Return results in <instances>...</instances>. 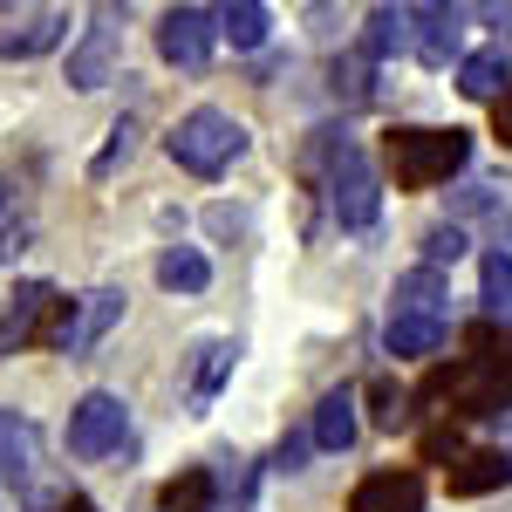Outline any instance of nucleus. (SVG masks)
Masks as SVG:
<instances>
[{
    "instance_id": "obj_1",
    "label": "nucleus",
    "mask_w": 512,
    "mask_h": 512,
    "mask_svg": "<svg viewBox=\"0 0 512 512\" xmlns=\"http://www.w3.org/2000/svg\"><path fill=\"white\" fill-rule=\"evenodd\" d=\"M383 164H390L396 192H437V185H451V178L472 164V137H465V130L403 123V130L383 137Z\"/></svg>"
},
{
    "instance_id": "obj_2",
    "label": "nucleus",
    "mask_w": 512,
    "mask_h": 512,
    "mask_svg": "<svg viewBox=\"0 0 512 512\" xmlns=\"http://www.w3.org/2000/svg\"><path fill=\"white\" fill-rule=\"evenodd\" d=\"M315 137H321V158H328V212H335V226L369 233L376 212H383V185H376L369 158L349 144V130H315Z\"/></svg>"
},
{
    "instance_id": "obj_3",
    "label": "nucleus",
    "mask_w": 512,
    "mask_h": 512,
    "mask_svg": "<svg viewBox=\"0 0 512 512\" xmlns=\"http://www.w3.org/2000/svg\"><path fill=\"white\" fill-rule=\"evenodd\" d=\"M164 151H171L178 171H192V178H219V171H233L246 158V123L205 103V110H185V117L171 123Z\"/></svg>"
},
{
    "instance_id": "obj_4",
    "label": "nucleus",
    "mask_w": 512,
    "mask_h": 512,
    "mask_svg": "<svg viewBox=\"0 0 512 512\" xmlns=\"http://www.w3.org/2000/svg\"><path fill=\"white\" fill-rule=\"evenodd\" d=\"M123 437H130V410H123V396L89 390L76 410H69V431H62V444H69V458L96 465V458L123 451Z\"/></svg>"
},
{
    "instance_id": "obj_5",
    "label": "nucleus",
    "mask_w": 512,
    "mask_h": 512,
    "mask_svg": "<svg viewBox=\"0 0 512 512\" xmlns=\"http://www.w3.org/2000/svg\"><path fill=\"white\" fill-rule=\"evenodd\" d=\"M123 62V28H117V7H96V28H82V41L69 48V89H103Z\"/></svg>"
},
{
    "instance_id": "obj_6",
    "label": "nucleus",
    "mask_w": 512,
    "mask_h": 512,
    "mask_svg": "<svg viewBox=\"0 0 512 512\" xmlns=\"http://www.w3.org/2000/svg\"><path fill=\"white\" fill-rule=\"evenodd\" d=\"M219 48V28H212V7H171L158 21V55L171 69H205Z\"/></svg>"
},
{
    "instance_id": "obj_7",
    "label": "nucleus",
    "mask_w": 512,
    "mask_h": 512,
    "mask_svg": "<svg viewBox=\"0 0 512 512\" xmlns=\"http://www.w3.org/2000/svg\"><path fill=\"white\" fill-rule=\"evenodd\" d=\"M410 55L424 69L465 62V7H410Z\"/></svg>"
},
{
    "instance_id": "obj_8",
    "label": "nucleus",
    "mask_w": 512,
    "mask_h": 512,
    "mask_svg": "<svg viewBox=\"0 0 512 512\" xmlns=\"http://www.w3.org/2000/svg\"><path fill=\"white\" fill-rule=\"evenodd\" d=\"M62 35H69V14H62V7L7 14V28H0V62H35V55H48Z\"/></svg>"
},
{
    "instance_id": "obj_9",
    "label": "nucleus",
    "mask_w": 512,
    "mask_h": 512,
    "mask_svg": "<svg viewBox=\"0 0 512 512\" xmlns=\"http://www.w3.org/2000/svg\"><path fill=\"white\" fill-rule=\"evenodd\" d=\"M55 301V287L48 280H21L14 294H7V308H0V362L14 349H35V328H41V308Z\"/></svg>"
},
{
    "instance_id": "obj_10",
    "label": "nucleus",
    "mask_w": 512,
    "mask_h": 512,
    "mask_svg": "<svg viewBox=\"0 0 512 512\" xmlns=\"http://www.w3.org/2000/svg\"><path fill=\"white\" fill-rule=\"evenodd\" d=\"M123 321V294L117 287H96V294H82L76 301V321H69V342H62V355H96V342H103V335H110V328H117Z\"/></svg>"
},
{
    "instance_id": "obj_11",
    "label": "nucleus",
    "mask_w": 512,
    "mask_h": 512,
    "mask_svg": "<svg viewBox=\"0 0 512 512\" xmlns=\"http://www.w3.org/2000/svg\"><path fill=\"white\" fill-rule=\"evenodd\" d=\"M349 512H424V478L417 472H369L349 492Z\"/></svg>"
},
{
    "instance_id": "obj_12",
    "label": "nucleus",
    "mask_w": 512,
    "mask_h": 512,
    "mask_svg": "<svg viewBox=\"0 0 512 512\" xmlns=\"http://www.w3.org/2000/svg\"><path fill=\"white\" fill-rule=\"evenodd\" d=\"M506 478H512L506 451H458V458H451V499H485V492H499Z\"/></svg>"
},
{
    "instance_id": "obj_13",
    "label": "nucleus",
    "mask_w": 512,
    "mask_h": 512,
    "mask_svg": "<svg viewBox=\"0 0 512 512\" xmlns=\"http://www.w3.org/2000/svg\"><path fill=\"white\" fill-rule=\"evenodd\" d=\"M506 82H512L506 41H499V48H472V55L458 62V89H465L472 103H499V96H506Z\"/></svg>"
},
{
    "instance_id": "obj_14",
    "label": "nucleus",
    "mask_w": 512,
    "mask_h": 512,
    "mask_svg": "<svg viewBox=\"0 0 512 512\" xmlns=\"http://www.w3.org/2000/svg\"><path fill=\"white\" fill-rule=\"evenodd\" d=\"M451 287H444V274L437 267H410V274L396 280V301H390V315H431V321H451Z\"/></svg>"
},
{
    "instance_id": "obj_15",
    "label": "nucleus",
    "mask_w": 512,
    "mask_h": 512,
    "mask_svg": "<svg viewBox=\"0 0 512 512\" xmlns=\"http://www.w3.org/2000/svg\"><path fill=\"white\" fill-rule=\"evenodd\" d=\"M444 328H451V321H431V315H390V328H383V349H390L396 362H424V355L444 349Z\"/></svg>"
},
{
    "instance_id": "obj_16",
    "label": "nucleus",
    "mask_w": 512,
    "mask_h": 512,
    "mask_svg": "<svg viewBox=\"0 0 512 512\" xmlns=\"http://www.w3.org/2000/svg\"><path fill=\"white\" fill-rule=\"evenodd\" d=\"M212 28H219V41H233L239 55H246V48H260V41L274 35V14L260 0H233V7H212Z\"/></svg>"
},
{
    "instance_id": "obj_17",
    "label": "nucleus",
    "mask_w": 512,
    "mask_h": 512,
    "mask_svg": "<svg viewBox=\"0 0 512 512\" xmlns=\"http://www.w3.org/2000/svg\"><path fill=\"white\" fill-rule=\"evenodd\" d=\"M308 444H321V451H349V444H355V390H328V396H321Z\"/></svg>"
},
{
    "instance_id": "obj_18",
    "label": "nucleus",
    "mask_w": 512,
    "mask_h": 512,
    "mask_svg": "<svg viewBox=\"0 0 512 512\" xmlns=\"http://www.w3.org/2000/svg\"><path fill=\"white\" fill-rule=\"evenodd\" d=\"M212 499H219V478H212V465H185V472H178V478L158 492V512H212Z\"/></svg>"
},
{
    "instance_id": "obj_19",
    "label": "nucleus",
    "mask_w": 512,
    "mask_h": 512,
    "mask_svg": "<svg viewBox=\"0 0 512 512\" xmlns=\"http://www.w3.org/2000/svg\"><path fill=\"white\" fill-rule=\"evenodd\" d=\"M328 89H335V103H369V96H376V62H369V55H362V48H349V55H335V62H328Z\"/></svg>"
},
{
    "instance_id": "obj_20",
    "label": "nucleus",
    "mask_w": 512,
    "mask_h": 512,
    "mask_svg": "<svg viewBox=\"0 0 512 512\" xmlns=\"http://www.w3.org/2000/svg\"><path fill=\"white\" fill-rule=\"evenodd\" d=\"M158 287H171V294H205L212 287V260L198 246H171L158 260Z\"/></svg>"
},
{
    "instance_id": "obj_21",
    "label": "nucleus",
    "mask_w": 512,
    "mask_h": 512,
    "mask_svg": "<svg viewBox=\"0 0 512 512\" xmlns=\"http://www.w3.org/2000/svg\"><path fill=\"white\" fill-rule=\"evenodd\" d=\"M205 362H198V376H192V417H205L212 410V396H219V383L233 376V362H239V342H205Z\"/></svg>"
},
{
    "instance_id": "obj_22",
    "label": "nucleus",
    "mask_w": 512,
    "mask_h": 512,
    "mask_svg": "<svg viewBox=\"0 0 512 512\" xmlns=\"http://www.w3.org/2000/svg\"><path fill=\"white\" fill-rule=\"evenodd\" d=\"M478 287H485V321H492V328L512 321V253L506 246H492V253L478 260Z\"/></svg>"
},
{
    "instance_id": "obj_23",
    "label": "nucleus",
    "mask_w": 512,
    "mask_h": 512,
    "mask_svg": "<svg viewBox=\"0 0 512 512\" xmlns=\"http://www.w3.org/2000/svg\"><path fill=\"white\" fill-rule=\"evenodd\" d=\"M35 465V431H28V417L21 410H0V478L14 485V478H28Z\"/></svg>"
},
{
    "instance_id": "obj_24",
    "label": "nucleus",
    "mask_w": 512,
    "mask_h": 512,
    "mask_svg": "<svg viewBox=\"0 0 512 512\" xmlns=\"http://www.w3.org/2000/svg\"><path fill=\"white\" fill-rule=\"evenodd\" d=\"M362 55H369V62H383V55H410V7H376V14H369V41H362Z\"/></svg>"
},
{
    "instance_id": "obj_25",
    "label": "nucleus",
    "mask_w": 512,
    "mask_h": 512,
    "mask_svg": "<svg viewBox=\"0 0 512 512\" xmlns=\"http://www.w3.org/2000/svg\"><path fill=\"white\" fill-rule=\"evenodd\" d=\"M369 403H376V424H383V431H396V424H410V396L396 390L390 376H376V383H369Z\"/></svg>"
},
{
    "instance_id": "obj_26",
    "label": "nucleus",
    "mask_w": 512,
    "mask_h": 512,
    "mask_svg": "<svg viewBox=\"0 0 512 512\" xmlns=\"http://www.w3.org/2000/svg\"><path fill=\"white\" fill-rule=\"evenodd\" d=\"M465 246H472V239H465V226H458V219H451V226H431V233H424V253H431L424 267H437V274H444V260H458Z\"/></svg>"
},
{
    "instance_id": "obj_27",
    "label": "nucleus",
    "mask_w": 512,
    "mask_h": 512,
    "mask_svg": "<svg viewBox=\"0 0 512 512\" xmlns=\"http://www.w3.org/2000/svg\"><path fill=\"white\" fill-rule=\"evenodd\" d=\"M130 144H137V117H117V123H110V144H103V158L89 164V171H96V178H110V171H117V158H130Z\"/></svg>"
},
{
    "instance_id": "obj_28",
    "label": "nucleus",
    "mask_w": 512,
    "mask_h": 512,
    "mask_svg": "<svg viewBox=\"0 0 512 512\" xmlns=\"http://www.w3.org/2000/svg\"><path fill=\"white\" fill-rule=\"evenodd\" d=\"M424 458H431V465L437 458H458V431H431L424 437Z\"/></svg>"
},
{
    "instance_id": "obj_29",
    "label": "nucleus",
    "mask_w": 512,
    "mask_h": 512,
    "mask_svg": "<svg viewBox=\"0 0 512 512\" xmlns=\"http://www.w3.org/2000/svg\"><path fill=\"white\" fill-rule=\"evenodd\" d=\"M492 123H499V144H506V151H512V89H506V96H499V103H492Z\"/></svg>"
},
{
    "instance_id": "obj_30",
    "label": "nucleus",
    "mask_w": 512,
    "mask_h": 512,
    "mask_svg": "<svg viewBox=\"0 0 512 512\" xmlns=\"http://www.w3.org/2000/svg\"><path fill=\"white\" fill-rule=\"evenodd\" d=\"M301 458H308V437H287L280 444V472H301Z\"/></svg>"
},
{
    "instance_id": "obj_31",
    "label": "nucleus",
    "mask_w": 512,
    "mask_h": 512,
    "mask_svg": "<svg viewBox=\"0 0 512 512\" xmlns=\"http://www.w3.org/2000/svg\"><path fill=\"white\" fill-rule=\"evenodd\" d=\"M21 239H28V219H14V226H0V260H7V253H21Z\"/></svg>"
},
{
    "instance_id": "obj_32",
    "label": "nucleus",
    "mask_w": 512,
    "mask_h": 512,
    "mask_svg": "<svg viewBox=\"0 0 512 512\" xmlns=\"http://www.w3.org/2000/svg\"><path fill=\"white\" fill-rule=\"evenodd\" d=\"M62 512H96V506H89V499H69V506H62Z\"/></svg>"
},
{
    "instance_id": "obj_33",
    "label": "nucleus",
    "mask_w": 512,
    "mask_h": 512,
    "mask_svg": "<svg viewBox=\"0 0 512 512\" xmlns=\"http://www.w3.org/2000/svg\"><path fill=\"white\" fill-rule=\"evenodd\" d=\"M499 21H506V28H512V7H499ZM506 55H512V48H506Z\"/></svg>"
},
{
    "instance_id": "obj_34",
    "label": "nucleus",
    "mask_w": 512,
    "mask_h": 512,
    "mask_svg": "<svg viewBox=\"0 0 512 512\" xmlns=\"http://www.w3.org/2000/svg\"><path fill=\"white\" fill-rule=\"evenodd\" d=\"M0 205H7V185H0Z\"/></svg>"
}]
</instances>
